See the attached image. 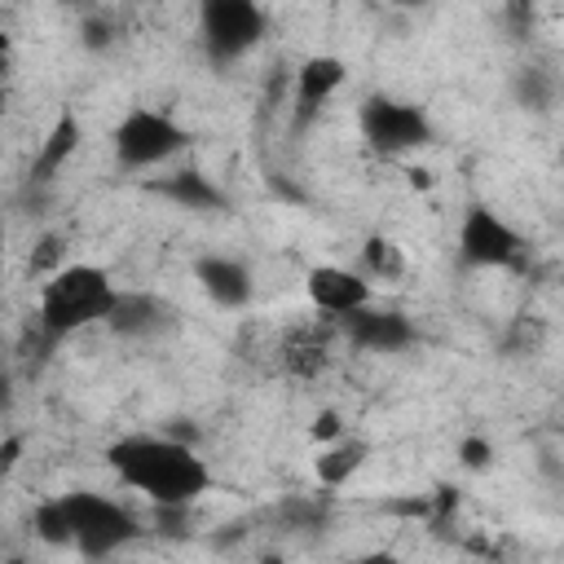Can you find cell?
Returning <instances> with one entry per match:
<instances>
[{
  "instance_id": "obj_25",
  "label": "cell",
  "mask_w": 564,
  "mask_h": 564,
  "mask_svg": "<svg viewBox=\"0 0 564 564\" xmlns=\"http://www.w3.org/2000/svg\"><path fill=\"white\" fill-rule=\"evenodd\" d=\"M410 185H414V189H427V185H432V172H423V167H410Z\"/></svg>"
},
{
  "instance_id": "obj_7",
  "label": "cell",
  "mask_w": 564,
  "mask_h": 564,
  "mask_svg": "<svg viewBox=\"0 0 564 564\" xmlns=\"http://www.w3.org/2000/svg\"><path fill=\"white\" fill-rule=\"evenodd\" d=\"M264 9L251 0H207L198 13V35L212 62H238L264 40Z\"/></svg>"
},
{
  "instance_id": "obj_17",
  "label": "cell",
  "mask_w": 564,
  "mask_h": 564,
  "mask_svg": "<svg viewBox=\"0 0 564 564\" xmlns=\"http://www.w3.org/2000/svg\"><path fill=\"white\" fill-rule=\"evenodd\" d=\"M322 366H326V344L317 335H295L282 348V370L295 375V379H313Z\"/></svg>"
},
{
  "instance_id": "obj_12",
  "label": "cell",
  "mask_w": 564,
  "mask_h": 564,
  "mask_svg": "<svg viewBox=\"0 0 564 564\" xmlns=\"http://www.w3.org/2000/svg\"><path fill=\"white\" fill-rule=\"evenodd\" d=\"M194 278L220 308H247L251 300V269L234 256H198Z\"/></svg>"
},
{
  "instance_id": "obj_8",
  "label": "cell",
  "mask_w": 564,
  "mask_h": 564,
  "mask_svg": "<svg viewBox=\"0 0 564 564\" xmlns=\"http://www.w3.org/2000/svg\"><path fill=\"white\" fill-rule=\"evenodd\" d=\"M304 291H308V300H313L317 313H330L339 322L352 317L357 308H370V300H375L370 282L361 273L344 269V264H317V269H308Z\"/></svg>"
},
{
  "instance_id": "obj_4",
  "label": "cell",
  "mask_w": 564,
  "mask_h": 564,
  "mask_svg": "<svg viewBox=\"0 0 564 564\" xmlns=\"http://www.w3.org/2000/svg\"><path fill=\"white\" fill-rule=\"evenodd\" d=\"M185 145H189V128L176 123L167 110H154V106H137V110H128V115L115 123V132H110L115 163L128 167V172L159 167V163L176 159Z\"/></svg>"
},
{
  "instance_id": "obj_1",
  "label": "cell",
  "mask_w": 564,
  "mask_h": 564,
  "mask_svg": "<svg viewBox=\"0 0 564 564\" xmlns=\"http://www.w3.org/2000/svg\"><path fill=\"white\" fill-rule=\"evenodd\" d=\"M106 467L119 476V485L141 494L150 507H194L212 489L207 458L189 441L163 436V432H128L110 441Z\"/></svg>"
},
{
  "instance_id": "obj_3",
  "label": "cell",
  "mask_w": 564,
  "mask_h": 564,
  "mask_svg": "<svg viewBox=\"0 0 564 564\" xmlns=\"http://www.w3.org/2000/svg\"><path fill=\"white\" fill-rule=\"evenodd\" d=\"M57 498H62V511L70 524V551H79L84 560H106L141 538L137 516L106 494L75 489V494H57Z\"/></svg>"
},
{
  "instance_id": "obj_14",
  "label": "cell",
  "mask_w": 564,
  "mask_h": 564,
  "mask_svg": "<svg viewBox=\"0 0 564 564\" xmlns=\"http://www.w3.org/2000/svg\"><path fill=\"white\" fill-rule=\"evenodd\" d=\"M79 141H84V128H79V119H75L70 110H62V115L53 119V128L44 132L40 150H35L31 176H35V181H53V172H62V163H70V154L79 150Z\"/></svg>"
},
{
  "instance_id": "obj_5",
  "label": "cell",
  "mask_w": 564,
  "mask_h": 564,
  "mask_svg": "<svg viewBox=\"0 0 564 564\" xmlns=\"http://www.w3.org/2000/svg\"><path fill=\"white\" fill-rule=\"evenodd\" d=\"M357 128H361V141L375 150V154H410V150H423L432 141V119L423 115V106L414 101H397V97H366L357 106Z\"/></svg>"
},
{
  "instance_id": "obj_15",
  "label": "cell",
  "mask_w": 564,
  "mask_h": 564,
  "mask_svg": "<svg viewBox=\"0 0 564 564\" xmlns=\"http://www.w3.org/2000/svg\"><path fill=\"white\" fill-rule=\"evenodd\" d=\"M154 189H159L163 198L189 207V212H225V207H229V198L220 194V185H216L212 176L194 172V167H185V172H176V176H167V181H154Z\"/></svg>"
},
{
  "instance_id": "obj_21",
  "label": "cell",
  "mask_w": 564,
  "mask_h": 564,
  "mask_svg": "<svg viewBox=\"0 0 564 564\" xmlns=\"http://www.w3.org/2000/svg\"><path fill=\"white\" fill-rule=\"evenodd\" d=\"M57 260H62V238H57V234L40 238V251H31V269H35V273H44V269L57 273V269H62Z\"/></svg>"
},
{
  "instance_id": "obj_13",
  "label": "cell",
  "mask_w": 564,
  "mask_h": 564,
  "mask_svg": "<svg viewBox=\"0 0 564 564\" xmlns=\"http://www.w3.org/2000/svg\"><path fill=\"white\" fill-rule=\"evenodd\" d=\"M370 458V445L361 436H339L335 445H322L313 458V476L322 489H344Z\"/></svg>"
},
{
  "instance_id": "obj_16",
  "label": "cell",
  "mask_w": 564,
  "mask_h": 564,
  "mask_svg": "<svg viewBox=\"0 0 564 564\" xmlns=\"http://www.w3.org/2000/svg\"><path fill=\"white\" fill-rule=\"evenodd\" d=\"M361 264H366V273L379 278V282H401V278H405V251H401V242L388 238V234H370V238L361 242Z\"/></svg>"
},
{
  "instance_id": "obj_18",
  "label": "cell",
  "mask_w": 564,
  "mask_h": 564,
  "mask_svg": "<svg viewBox=\"0 0 564 564\" xmlns=\"http://www.w3.org/2000/svg\"><path fill=\"white\" fill-rule=\"evenodd\" d=\"M278 516H282L286 524H300V529H317V524L326 520V507H322L317 498H286V502L278 507Z\"/></svg>"
},
{
  "instance_id": "obj_26",
  "label": "cell",
  "mask_w": 564,
  "mask_h": 564,
  "mask_svg": "<svg viewBox=\"0 0 564 564\" xmlns=\"http://www.w3.org/2000/svg\"><path fill=\"white\" fill-rule=\"evenodd\" d=\"M260 564H282V560H278V555H264V560H260Z\"/></svg>"
},
{
  "instance_id": "obj_23",
  "label": "cell",
  "mask_w": 564,
  "mask_h": 564,
  "mask_svg": "<svg viewBox=\"0 0 564 564\" xmlns=\"http://www.w3.org/2000/svg\"><path fill=\"white\" fill-rule=\"evenodd\" d=\"M22 445H26V436H22V432H9V436L0 441V467H4V471H13V467H18Z\"/></svg>"
},
{
  "instance_id": "obj_22",
  "label": "cell",
  "mask_w": 564,
  "mask_h": 564,
  "mask_svg": "<svg viewBox=\"0 0 564 564\" xmlns=\"http://www.w3.org/2000/svg\"><path fill=\"white\" fill-rule=\"evenodd\" d=\"M520 97H524L533 110H542V106H546V84H542V75H538V70H524V75H520Z\"/></svg>"
},
{
  "instance_id": "obj_2",
  "label": "cell",
  "mask_w": 564,
  "mask_h": 564,
  "mask_svg": "<svg viewBox=\"0 0 564 564\" xmlns=\"http://www.w3.org/2000/svg\"><path fill=\"white\" fill-rule=\"evenodd\" d=\"M119 304V286L110 282V273L101 264H62L57 273L44 278L40 286V304H35V326L48 344L79 335L93 322H106Z\"/></svg>"
},
{
  "instance_id": "obj_10",
  "label": "cell",
  "mask_w": 564,
  "mask_h": 564,
  "mask_svg": "<svg viewBox=\"0 0 564 564\" xmlns=\"http://www.w3.org/2000/svg\"><path fill=\"white\" fill-rule=\"evenodd\" d=\"M344 79H348L344 57H335V53H313V57H304L300 70H295V119L308 123V119L344 88Z\"/></svg>"
},
{
  "instance_id": "obj_19",
  "label": "cell",
  "mask_w": 564,
  "mask_h": 564,
  "mask_svg": "<svg viewBox=\"0 0 564 564\" xmlns=\"http://www.w3.org/2000/svg\"><path fill=\"white\" fill-rule=\"evenodd\" d=\"M458 458H463V467H467V471H480V467H489V463H494V445H489L485 436H463Z\"/></svg>"
},
{
  "instance_id": "obj_6",
  "label": "cell",
  "mask_w": 564,
  "mask_h": 564,
  "mask_svg": "<svg viewBox=\"0 0 564 564\" xmlns=\"http://www.w3.org/2000/svg\"><path fill=\"white\" fill-rule=\"evenodd\" d=\"M458 264L467 269H516L524 260V238L485 203H471L458 220Z\"/></svg>"
},
{
  "instance_id": "obj_11",
  "label": "cell",
  "mask_w": 564,
  "mask_h": 564,
  "mask_svg": "<svg viewBox=\"0 0 564 564\" xmlns=\"http://www.w3.org/2000/svg\"><path fill=\"white\" fill-rule=\"evenodd\" d=\"M106 326L123 339H154V335L176 326V313L150 291H119V304L106 317Z\"/></svg>"
},
{
  "instance_id": "obj_20",
  "label": "cell",
  "mask_w": 564,
  "mask_h": 564,
  "mask_svg": "<svg viewBox=\"0 0 564 564\" xmlns=\"http://www.w3.org/2000/svg\"><path fill=\"white\" fill-rule=\"evenodd\" d=\"M308 436H313L317 445H335V441L344 436V419H339V410H322V414L313 419Z\"/></svg>"
},
{
  "instance_id": "obj_9",
  "label": "cell",
  "mask_w": 564,
  "mask_h": 564,
  "mask_svg": "<svg viewBox=\"0 0 564 564\" xmlns=\"http://www.w3.org/2000/svg\"><path fill=\"white\" fill-rule=\"evenodd\" d=\"M344 335L366 352H401L414 344V322L397 308H357L352 317H344Z\"/></svg>"
},
{
  "instance_id": "obj_24",
  "label": "cell",
  "mask_w": 564,
  "mask_h": 564,
  "mask_svg": "<svg viewBox=\"0 0 564 564\" xmlns=\"http://www.w3.org/2000/svg\"><path fill=\"white\" fill-rule=\"evenodd\" d=\"M339 564H410V560H401L397 551H361V555H348Z\"/></svg>"
}]
</instances>
